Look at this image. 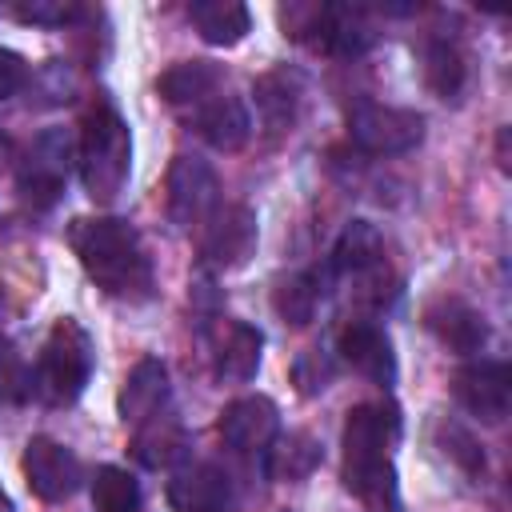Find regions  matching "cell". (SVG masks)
I'll return each instance as SVG.
<instances>
[{
    "label": "cell",
    "mask_w": 512,
    "mask_h": 512,
    "mask_svg": "<svg viewBox=\"0 0 512 512\" xmlns=\"http://www.w3.org/2000/svg\"><path fill=\"white\" fill-rule=\"evenodd\" d=\"M84 8L80 4H68V0H32V4H16L12 16L20 24H44V28H64L80 16Z\"/></svg>",
    "instance_id": "cell-30"
},
{
    "label": "cell",
    "mask_w": 512,
    "mask_h": 512,
    "mask_svg": "<svg viewBox=\"0 0 512 512\" xmlns=\"http://www.w3.org/2000/svg\"><path fill=\"white\" fill-rule=\"evenodd\" d=\"M132 456L160 472V468H176L184 456H188V436H184V424L168 412H156L148 416L144 424H136V436H132Z\"/></svg>",
    "instance_id": "cell-20"
},
{
    "label": "cell",
    "mask_w": 512,
    "mask_h": 512,
    "mask_svg": "<svg viewBox=\"0 0 512 512\" xmlns=\"http://www.w3.org/2000/svg\"><path fill=\"white\" fill-rule=\"evenodd\" d=\"M452 392L480 424H500L512 404V372L504 360H472L452 376Z\"/></svg>",
    "instance_id": "cell-10"
},
{
    "label": "cell",
    "mask_w": 512,
    "mask_h": 512,
    "mask_svg": "<svg viewBox=\"0 0 512 512\" xmlns=\"http://www.w3.org/2000/svg\"><path fill=\"white\" fill-rule=\"evenodd\" d=\"M396 440V416L384 404H356L344 420V484L372 512H396V472L388 444Z\"/></svg>",
    "instance_id": "cell-2"
},
{
    "label": "cell",
    "mask_w": 512,
    "mask_h": 512,
    "mask_svg": "<svg viewBox=\"0 0 512 512\" xmlns=\"http://www.w3.org/2000/svg\"><path fill=\"white\" fill-rule=\"evenodd\" d=\"M320 444L316 436L308 432H288V436H276L268 448H264V472L272 480H304L308 472H316L320 464Z\"/></svg>",
    "instance_id": "cell-23"
},
{
    "label": "cell",
    "mask_w": 512,
    "mask_h": 512,
    "mask_svg": "<svg viewBox=\"0 0 512 512\" xmlns=\"http://www.w3.org/2000/svg\"><path fill=\"white\" fill-rule=\"evenodd\" d=\"M348 136L368 156H400L424 140V116L412 108H392L376 100H356L348 108Z\"/></svg>",
    "instance_id": "cell-7"
},
{
    "label": "cell",
    "mask_w": 512,
    "mask_h": 512,
    "mask_svg": "<svg viewBox=\"0 0 512 512\" xmlns=\"http://www.w3.org/2000/svg\"><path fill=\"white\" fill-rule=\"evenodd\" d=\"M384 264V236L372 220H348L332 244V268L340 276H368Z\"/></svg>",
    "instance_id": "cell-21"
},
{
    "label": "cell",
    "mask_w": 512,
    "mask_h": 512,
    "mask_svg": "<svg viewBox=\"0 0 512 512\" xmlns=\"http://www.w3.org/2000/svg\"><path fill=\"white\" fill-rule=\"evenodd\" d=\"M164 400H168V368H164V360H156V356L136 360L132 372L124 376L120 396H116L120 420L124 424H144L148 416L164 412Z\"/></svg>",
    "instance_id": "cell-18"
},
{
    "label": "cell",
    "mask_w": 512,
    "mask_h": 512,
    "mask_svg": "<svg viewBox=\"0 0 512 512\" xmlns=\"http://www.w3.org/2000/svg\"><path fill=\"white\" fill-rule=\"evenodd\" d=\"M440 444H444V456L456 460L468 476H480V472H484V452H480V444L472 440L468 428H460V424H444V420H440Z\"/></svg>",
    "instance_id": "cell-29"
},
{
    "label": "cell",
    "mask_w": 512,
    "mask_h": 512,
    "mask_svg": "<svg viewBox=\"0 0 512 512\" xmlns=\"http://www.w3.org/2000/svg\"><path fill=\"white\" fill-rule=\"evenodd\" d=\"M220 184L208 160L200 156H176L168 168V216L176 228L204 224L220 204Z\"/></svg>",
    "instance_id": "cell-8"
},
{
    "label": "cell",
    "mask_w": 512,
    "mask_h": 512,
    "mask_svg": "<svg viewBox=\"0 0 512 512\" xmlns=\"http://www.w3.org/2000/svg\"><path fill=\"white\" fill-rule=\"evenodd\" d=\"M208 356H212V372L228 384H248L260 368V348H264V336L260 328L244 324V320H232V316H220L208 324Z\"/></svg>",
    "instance_id": "cell-12"
},
{
    "label": "cell",
    "mask_w": 512,
    "mask_h": 512,
    "mask_svg": "<svg viewBox=\"0 0 512 512\" xmlns=\"http://www.w3.org/2000/svg\"><path fill=\"white\" fill-rule=\"evenodd\" d=\"M424 80L440 100H456L468 84V64L456 40H432L424 48Z\"/></svg>",
    "instance_id": "cell-26"
},
{
    "label": "cell",
    "mask_w": 512,
    "mask_h": 512,
    "mask_svg": "<svg viewBox=\"0 0 512 512\" xmlns=\"http://www.w3.org/2000/svg\"><path fill=\"white\" fill-rule=\"evenodd\" d=\"M68 244L108 296L120 300H148L152 292V260L144 252L140 232L120 216H76L68 224Z\"/></svg>",
    "instance_id": "cell-1"
},
{
    "label": "cell",
    "mask_w": 512,
    "mask_h": 512,
    "mask_svg": "<svg viewBox=\"0 0 512 512\" xmlns=\"http://www.w3.org/2000/svg\"><path fill=\"white\" fill-rule=\"evenodd\" d=\"M24 84H28V64H24L12 48H4V44H0V100L16 96Z\"/></svg>",
    "instance_id": "cell-32"
},
{
    "label": "cell",
    "mask_w": 512,
    "mask_h": 512,
    "mask_svg": "<svg viewBox=\"0 0 512 512\" xmlns=\"http://www.w3.org/2000/svg\"><path fill=\"white\" fill-rule=\"evenodd\" d=\"M76 164V144L64 128H44L16 164V188L32 208H52Z\"/></svg>",
    "instance_id": "cell-6"
},
{
    "label": "cell",
    "mask_w": 512,
    "mask_h": 512,
    "mask_svg": "<svg viewBox=\"0 0 512 512\" xmlns=\"http://www.w3.org/2000/svg\"><path fill=\"white\" fill-rule=\"evenodd\" d=\"M188 20L200 32V40H208L216 48L240 44L252 28V12L240 0H196V4H188Z\"/></svg>",
    "instance_id": "cell-22"
},
{
    "label": "cell",
    "mask_w": 512,
    "mask_h": 512,
    "mask_svg": "<svg viewBox=\"0 0 512 512\" xmlns=\"http://www.w3.org/2000/svg\"><path fill=\"white\" fill-rule=\"evenodd\" d=\"M76 168H80L84 192L96 204H112L128 184L132 136H128L124 116L108 100H100L84 116V128H80V140H76Z\"/></svg>",
    "instance_id": "cell-3"
},
{
    "label": "cell",
    "mask_w": 512,
    "mask_h": 512,
    "mask_svg": "<svg viewBox=\"0 0 512 512\" xmlns=\"http://www.w3.org/2000/svg\"><path fill=\"white\" fill-rule=\"evenodd\" d=\"M336 348H340V360L352 372H360V376H368L376 384H392L396 380V352H392V340L384 336V328H376L368 320H352L340 332Z\"/></svg>",
    "instance_id": "cell-15"
},
{
    "label": "cell",
    "mask_w": 512,
    "mask_h": 512,
    "mask_svg": "<svg viewBox=\"0 0 512 512\" xmlns=\"http://www.w3.org/2000/svg\"><path fill=\"white\" fill-rule=\"evenodd\" d=\"M92 508L96 512H136L140 508V484L128 468L100 464L92 476Z\"/></svg>",
    "instance_id": "cell-27"
},
{
    "label": "cell",
    "mask_w": 512,
    "mask_h": 512,
    "mask_svg": "<svg viewBox=\"0 0 512 512\" xmlns=\"http://www.w3.org/2000/svg\"><path fill=\"white\" fill-rule=\"evenodd\" d=\"M156 92H160L172 108L192 112V108H200L204 100H212L216 92H224V72H220V64H212V60H180V64H172V68L156 80Z\"/></svg>",
    "instance_id": "cell-19"
},
{
    "label": "cell",
    "mask_w": 512,
    "mask_h": 512,
    "mask_svg": "<svg viewBox=\"0 0 512 512\" xmlns=\"http://www.w3.org/2000/svg\"><path fill=\"white\" fill-rule=\"evenodd\" d=\"M92 364H96L92 336L72 316H64L44 336V348H40L36 372H32V392L44 396L48 404H72L88 388Z\"/></svg>",
    "instance_id": "cell-4"
},
{
    "label": "cell",
    "mask_w": 512,
    "mask_h": 512,
    "mask_svg": "<svg viewBox=\"0 0 512 512\" xmlns=\"http://www.w3.org/2000/svg\"><path fill=\"white\" fill-rule=\"evenodd\" d=\"M300 92H304V84L296 72H288V68L264 72L256 80V108L272 128H288L300 112Z\"/></svg>",
    "instance_id": "cell-24"
},
{
    "label": "cell",
    "mask_w": 512,
    "mask_h": 512,
    "mask_svg": "<svg viewBox=\"0 0 512 512\" xmlns=\"http://www.w3.org/2000/svg\"><path fill=\"white\" fill-rule=\"evenodd\" d=\"M256 212L248 204H224L216 208L208 220H204V232H200V256L204 264L228 272V268H240L252 252H256Z\"/></svg>",
    "instance_id": "cell-9"
},
{
    "label": "cell",
    "mask_w": 512,
    "mask_h": 512,
    "mask_svg": "<svg viewBox=\"0 0 512 512\" xmlns=\"http://www.w3.org/2000/svg\"><path fill=\"white\" fill-rule=\"evenodd\" d=\"M292 376H296V388L304 392V396H316V392H324L328 388V364L316 356V352H304L300 360H296V368H292Z\"/></svg>",
    "instance_id": "cell-31"
},
{
    "label": "cell",
    "mask_w": 512,
    "mask_h": 512,
    "mask_svg": "<svg viewBox=\"0 0 512 512\" xmlns=\"http://www.w3.org/2000/svg\"><path fill=\"white\" fill-rule=\"evenodd\" d=\"M20 468H24L28 488L40 500H48V504L68 500L80 488V460H76V452L64 448L60 440H52V436H32L24 444Z\"/></svg>",
    "instance_id": "cell-11"
},
{
    "label": "cell",
    "mask_w": 512,
    "mask_h": 512,
    "mask_svg": "<svg viewBox=\"0 0 512 512\" xmlns=\"http://www.w3.org/2000/svg\"><path fill=\"white\" fill-rule=\"evenodd\" d=\"M172 512H232L228 476L216 464H188L168 480Z\"/></svg>",
    "instance_id": "cell-17"
},
{
    "label": "cell",
    "mask_w": 512,
    "mask_h": 512,
    "mask_svg": "<svg viewBox=\"0 0 512 512\" xmlns=\"http://www.w3.org/2000/svg\"><path fill=\"white\" fill-rule=\"evenodd\" d=\"M424 324H428V332L444 344V348H452V352H480L484 348V340H488V320H484V312H476L468 300H460V296H440V300H432L428 308H424Z\"/></svg>",
    "instance_id": "cell-14"
},
{
    "label": "cell",
    "mask_w": 512,
    "mask_h": 512,
    "mask_svg": "<svg viewBox=\"0 0 512 512\" xmlns=\"http://www.w3.org/2000/svg\"><path fill=\"white\" fill-rule=\"evenodd\" d=\"M32 396V368L16 356L8 340H0V404H20Z\"/></svg>",
    "instance_id": "cell-28"
},
{
    "label": "cell",
    "mask_w": 512,
    "mask_h": 512,
    "mask_svg": "<svg viewBox=\"0 0 512 512\" xmlns=\"http://www.w3.org/2000/svg\"><path fill=\"white\" fill-rule=\"evenodd\" d=\"M284 24L296 40H308L328 56H360L372 44V24L360 4H312L284 12Z\"/></svg>",
    "instance_id": "cell-5"
},
{
    "label": "cell",
    "mask_w": 512,
    "mask_h": 512,
    "mask_svg": "<svg viewBox=\"0 0 512 512\" xmlns=\"http://www.w3.org/2000/svg\"><path fill=\"white\" fill-rule=\"evenodd\" d=\"M192 128L216 148V152H236L248 144L252 136V116L244 108L240 96H228V92H216L212 100H204L200 108L188 112Z\"/></svg>",
    "instance_id": "cell-16"
},
{
    "label": "cell",
    "mask_w": 512,
    "mask_h": 512,
    "mask_svg": "<svg viewBox=\"0 0 512 512\" xmlns=\"http://www.w3.org/2000/svg\"><path fill=\"white\" fill-rule=\"evenodd\" d=\"M216 428L232 452L252 456V452H264L280 436V412L268 396H240L220 412Z\"/></svg>",
    "instance_id": "cell-13"
},
{
    "label": "cell",
    "mask_w": 512,
    "mask_h": 512,
    "mask_svg": "<svg viewBox=\"0 0 512 512\" xmlns=\"http://www.w3.org/2000/svg\"><path fill=\"white\" fill-rule=\"evenodd\" d=\"M0 512H12V496L4 492V484H0Z\"/></svg>",
    "instance_id": "cell-33"
},
{
    "label": "cell",
    "mask_w": 512,
    "mask_h": 512,
    "mask_svg": "<svg viewBox=\"0 0 512 512\" xmlns=\"http://www.w3.org/2000/svg\"><path fill=\"white\" fill-rule=\"evenodd\" d=\"M324 288H320V272H292L284 280H276L272 288V308L284 324H308L316 316V304H320Z\"/></svg>",
    "instance_id": "cell-25"
}]
</instances>
